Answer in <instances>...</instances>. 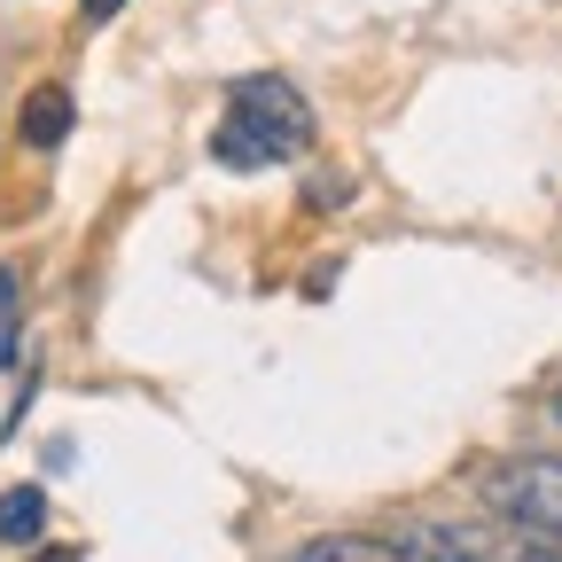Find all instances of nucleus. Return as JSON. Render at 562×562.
Returning <instances> with one entry per match:
<instances>
[{
    "mask_svg": "<svg viewBox=\"0 0 562 562\" xmlns=\"http://www.w3.org/2000/svg\"><path fill=\"white\" fill-rule=\"evenodd\" d=\"M63 133H70V94H63V87H40V94L24 102V140H32V149H55Z\"/></svg>",
    "mask_w": 562,
    "mask_h": 562,
    "instance_id": "4",
    "label": "nucleus"
},
{
    "mask_svg": "<svg viewBox=\"0 0 562 562\" xmlns=\"http://www.w3.org/2000/svg\"><path fill=\"white\" fill-rule=\"evenodd\" d=\"M0 360H16V273H0Z\"/></svg>",
    "mask_w": 562,
    "mask_h": 562,
    "instance_id": "5",
    "label": "nucleus"
},
{
    "mask_svg": "<svg viewBox=\"0 0 562 562\" xmlns=\"http://www.w3.org/2000/svg\"><path fill=\"white\" fill-rule=\"evenodd\" d=\"M32 562H87V554H70V547H40Z\"/></svg>",
    "mask_w": 562,
    "mask_h": 562,
    "instance_id": "7",
    "label": "nucleus"
},
{
    "mask_svg": "<svg viewBox=\"0 0 562 562\" xmlns=\"http://www.w3.org/2000/svg\"><path fill=\"white\" fill-rule=\"evenodd\" d=\"M313 149V110L297 102V87L281 79H243L227 94V117L211 133V157L227 172H258V165H290Z\"/></svg>",
    "mask_w": 562,
    "mask_h": 562,
    "instance_id": "1",
    "label": "nucleus"
},
{
    "mask_svg": "<svg viewBox=\"0 0 562 562\" xmlns=\"http://www.w3.org/2000/svg\"><path fill=\"white\" fill-rule=\"evenodd\" d=\"M117 9H125V0H87V24H110Z\"/></svg>",
    "mask_w": 562,
    "mask_h": 562,
    "instance_id": "6",
    "label": "nucleus"
},
{
    "mask_svg": "<svg viewBox=\"0 0 562 562\" xmlns=\"http://www.w3.org/2000/svg\"><path fill=\"white\" fill-rule=\"evenodd\" d=\"M554 422H562V391H554Z\"/></svg>",
    "mask_w": 562,
    "mask_h": 562,
    "instance_id": "8",
    "label": "nucleus"
},
{
    "mask_svg": "<svg viewBox=\"0 0 562 562\" xmlns=\"http://www.w3.org/2000/svg\"><path fill=\"white\" fill-rule=\"evenodd\" d=\"M40 531H47V492L40 484L0 492V547H32Z\"/></svg>",
    "mask_w": 562,
    "mask_h": 562,
    "instance_id": "3",
    "label": "nucleus"
},
{
    "mask_svg": "<svg viewBox=\"0 0 562 562\" xmlns=\"http://www.w3.org/2000/svg\"><path fill=\"white\" fill-rule=\"evenodd\" d=\"M476 501L501 516V524L562 531V461H547V453L501 461V469H484V476H476Z\"/></svg>",
    "mask_w": 562,
    "mask_h": 562,
    "instance_id": "2",
    "label": "nucleus"
}]
</instances>
